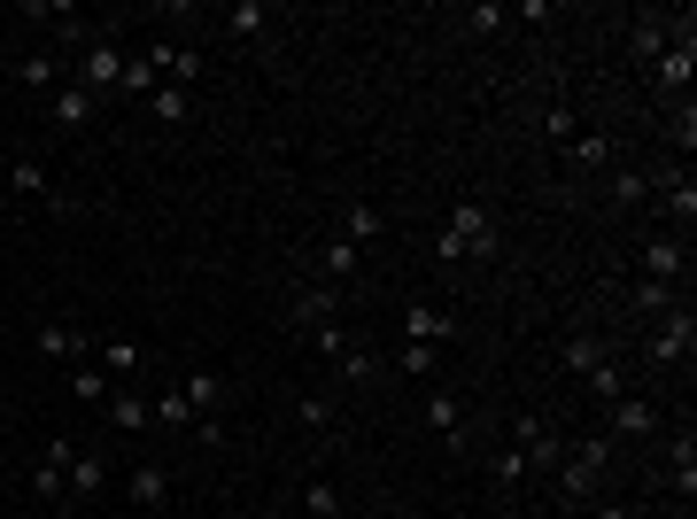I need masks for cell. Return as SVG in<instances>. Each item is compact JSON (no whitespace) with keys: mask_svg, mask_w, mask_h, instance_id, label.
<instances>
[{"mask_svg":"<svg viewBox=\"0 0 697 519\" xmlns=\"http://www.w3.org/2000/svg\"><path fill=\"white\" fill-rule=\"evenodd\" d=\"M348 272H356V248H348L342 233H334V241H326V248H318V280H326V287H342Z\"/></svg>","mask_w":697,"mask_h":519,"instance_id":"25","label":"cell"},{"mask_svg":"<svg viewBox=\"0 0 697 519\" xmlns=\"http://www.w3.org/2000/svg\"><path fill=\"white\" fill-rule=\"evenodd\" d=\"M70 86H86L94 101H101V94H117V86H125V47L94 31V39L78 47V78H70Z\"/></svg>","mask_w":697,"mask_h":519,"instance_id":"3","label":"cell"},{"mask_svg":"<svg viewBox=\"0 0 697 519\" xmlns=\"http://www.w3.org/2000/svg\"><path fill=\"white\" fill-rule=\"evenodd\" d=\"M178 395L194 403V419H217V403H225V372H209V364H194V372L178 380Z\"/></svg>","mask_w":697,"mask_h":519,"instance_id":"13","label":"cell"},{"mask_svg":"<svg viewBox=\"0 0 697 519\" xmlns=\"http://www.w3.org/2000/svg\"><path fill=\"white\" fill-rule=\"evenodd\" d=\"M225 31L233 39H256V31H272V8L264 0H240V8H225Z\"/></svg>","mask_w":697,"mask_h":519,"instance_id":"26","label":"cell"},{"mask_svg":"<svg viewBox=\"0 0 697 519\" xmlns=\"http://www.w3.org/2000/svg\"><path fill=\"white\" fill-rule=\"evenodd\" d=\"M497 23H504V8H489V0H481V8H465V31H497Z\"/></svg>","mask_w":697,"mask_h":519,"instance_id":"44","label":"cell"},{"mask_svg":"<svg viewBox=\"0 0 697 519\" xmlns=\"http://www.w3.org/2000/svg\"><path fill=\"white\" fill-rule=\"evenodd\" d=\"M295 319H303L311 334H318V326H342V295H334L326 280H303V287H295Z\"/></svg>","mask_w":697,"mask_h":519,"instance_id":"10","label":"cell"},{"mask_svg":"<svg viewBox=\"0 0 697 519\" xmlns=\"http://www.w3.org/2000/svg\"><path fill=\"white\" fill-rule=\"evenodd\" d=\"M659 194H667V217L690 233V225H697V178L690 172H667V178H659Z\"/></svg>","mask_w":697,"mask_h":519,"instance_id":"19","label":"cell"},{"mask_svg":"<svg viewBox=\"0 0 697 519\" xmlns=\"http://www.w3.org/2000/svg\"><path fill=\"white\" fill-rule=\"evenodd\" d=\"M295 419H303L311 434H318V427H334V395H318V388H311V395L295 403Z\"/></svg>","mask_w":697,"mask_h":519,"instance_id":"39","label":"cell"},{"mask_svg":"<svg viewBox=\"0 0 697 519\" xmlns=\"http://www.w3.org/2000/svg\"><path fill=\"white\" fill-rule=\"evenodd\" d=\"M8 194H16V202H39V209H78L70 194H55V178L39 172L31 156H16V164H8Z\"/></svg>","mask_w":697,"mask_h":519,"instance_id":"7","label":"cell"},{"mask_svg":"<svg viewBox=\"0 0 697 519\" xmlns=\"http://www.w3.org/2000/svg\"><path fill=\"white\" fill-rule=\"evenodd\" d=\"M109 489V458H94V450H70V481H62V497L70 505H94Z\"/></svg>","mask_w":697,"mask_h":519,"instance_id":"11","label":"cell"},{"mask_svg":"<svg viewBox=\"0 0 697 519\" xmlns=\"http://www.w3.org/2000/svg\"><path fill=\"white\" fill-rule=\"evenodd\" d=\"M94 109H101V101H94L86 86H70V78H62V94H55V125H62V133H86V125H94Z\"/></svg>","mask_w":697,"mask_h":519,"instance_id":"18","label":"cell"},{"mask_svg":"<svg viewBox=\"0 0 697 519\" xmlns=\"http://www.w3.org/2000/svg\"><path fill=\"white\" fill-rule=\"evenodd\" d=\"M125 497H132V512H164V505H171V466H164V458H140V466H132V481H125Z\"/></svg>","mask_w":697,"mask_h":519,"instance_id":"6","label":"cell"},{"mask_svg":"<svg viewBox=\"0 0 697 519\" xmlns=\"http://www.w3.org/2000/svg\"><path fill=\"white\" fill-rule=\"evenodd\" d=\"M675 489H683V497L697 489V434L690 427H683V442H675Z\"/></svg>","mask_w":697,"mask_h":519,"instance_id":"37","label":"cell"},{"mask_svg":"<svg viewBox=\"0 0 697 519\" xmlns=\"http://www.w3.org/2000/svg\"><path fill=\"white\" fill-rule=\"evenodd\" d=\"M70 450H78V442H47V450H39V466H31V497H62V481H70Z\"/></svg>","mask_w":697,"mask_h":519,"instance_id":"14","label":"cell"},{"mask_svg":"<svg viewBox=\"0 0 697 519\" xmlns=\"http://www.w3.org/2000/svg\"><path fill=\"white\" fill-rule=\"evenodd\" d=\"M605 411H612L605 442H651V434H659V403H651V395H612Z\"/></svg>","mask_w":697,"mask_h":519,"instance_id":"4","label":"cell"},{"mask_svg":"<svg viewBox=\"0 0 697 519\" xmlns=\"http://www.w3.org/2000/svg\"><path fill=\"white\" fill-rule=\"evenodd\" d=\"M156 86H164L156 62H148V55H125V86H117V94H156Z\"/></svg>","mask_w":697,"mask_h":519,"instance_id":"36","label":"cell"},{"mask_svg":"<svg viewBox=\"0 0 697 519\" xmlns=\"http://www.w3.org/2000/svg\"><path fill=\"white\" fill-rule=\"evenodd\" d=\"M442 334H450V311H442V303H411V311H403V342L442 349Z\"/></svg>","mask_w":697,"mask_h":519,"instance_id":"16","label":"cell"},{"mask_svg":"<svg viewBox=\"0 0 697 519\" xmlns=\"http://www.w3.org/2000/svg\"><path fill=\"white\" fill-rule=\"evenodd\" d=\"M186 419H194V403H186V395H156V427H186Z\"/></svg>","mask_w":697,"mask_h":519,"instance_id":"40","label":"cell"},{"mask_svg":"<svg viewBox=\"0 0 697 519\" xmlns=\"http://www.w3.org/2000/svg\"><path fill=\"white\" fill-rule=\"evenodd\" d=\"M264 519H287V512H264Z\"/></svg>","mask_w":697,"mask_h":519,"instance_id":"46","label":"cell"},{"mask_svg":"<svg viewBox=\"0 0 697 519\" xmlns=\"http://www.w3.org/2000/svg\"><path fill=\"white\" fill-rule=\"evenodd\" d=\"M342 241H348V248L380 241V209H372V202H348V209H342Z\"/></svg>","mask_w":697,"mask_h":519,"instance_id":"24","label":"cell"},{"mask_svg":"<svg viewBox=\"0 0 697 519\" xmlns=\"http://www.w3.org/2000/svg\"><path fill=\"white\" fill-rule=\"evenodd\" d=\"M636 264H644V280H667V287H675V280L690 272V248H683V233H651Z\"/></svg>","mask_w":697,"mask_h":519,"instance_id":"9","label":"cell"},{"mask_svg":"<svg viewBox=\"0 0 697 519\" xmlns=\"http://www.w3.org/2000/svg\"><path fill=\"white\" fill-rule=\"evenodd\" d=\"M542 133H550V140H558V148H566V140H573V133H581V117H573V109H566V101H558V109H550V117H542Z\"/></svg>","mask_w":697,"mask_h":519,"instance_id":"41","label":"cell"},{"mask_svg":"<svg viewBox=\"0 0 697 519\" xmlns=\"http://www.w3.org/2000/svg\"><path fill=\"white\" fill-rule=\"evenodd\" d=\"M690 349H697V311L675 303V311L659 319V334H651V364H690Z\"/></svg>","mask_w":697,"mask_h":519,"instance_id":"5","label":"cell"},{"mask_svg":"<svg viewBox=\"0 0 697 519\" xmlns=\"http://www.w3.org/2000/svg\"><path fill=\"white\" fill-rule=\"evenodd\" d=\"M70 395H78V403H109V372H101V364H78V372H70Z\"/></svg>","mask_w":697,"mask_h":519,"instance_id":"31","label":"cell"},{"mask_svg":"<svg viewBox=\"0 0 697 519\" xmlns=\"http://www.w3.org/2000/svg\"><path fill=\"white\" fill-rule=\"evenodd\" d=\"M636 55H644V62L667 55V16H636Z\"/></svg>","mask_w":697,"mask_h":519,"instance_id":"29","label":"cell"},{"mask_svg":"<svg viewBox=\"0 0 697 519\" xmlns=\"http://www.w3.org/2000/svg\"><path fill=\"white\" fill-rule=\"evenodd\" d=\"M527 473H534V466H527L520 450H497V458H489V481H497V489H520Z\"/></svg>","mask_w":697,"mask_h":519,"instance_id":"32","label":"cell"},{"mask_svg":"<svg viewBox=\"0 0 697 519\" xmlns=\"http://www.w3.org/2000/svg\"><path fill=\"white\" fill-rule=\"evenodd\" d=\"M589 395H605V403H612V395H628V388H620V364H612V356H605V364L589 372Z\"/></svg>","mask_w":697,"mask_h":519,"instance_id":"42","label":"cell"},{"mask_svg":"<svg viewBox=\"0 0 697 519\" xmlns=\"http://www.w3.org/2000/svg\"><path fill=\"white\" fill-rule=\"evenodd\" d=\"M101 411H109V427H117V434H148V427H156V403H148V395H117V388H109V403H101Z\"/></svg>","mask_w":697,"mask_h":519,"instance_id":"15","label":"cell"},{"mask_svg":"<svg viewBox=\"0 0 697 519\" xmlns=\"http://www.w3.org/2000/svg\"><path fill=\"white\" fill-rule=\"evenodd\" d=\"M597 519H628V512H620V505H605V512H597Z\"/></svg>","mask_w":697,"mask_h":519,"instance_id":"45","label":"cell"},{"mask_svg":"<svg viewBox=\"0 0 697 519\" xmlns=\"http://www.w3.org/2000/svg\"><path fill=\"white\" fill-rule=\"evenodd\" d=\"M148 62H156V78H164V86H194V78H202V55H194V47H171V39H156V47H148Z\"/></svg>","mask_w":697,"mask_h":519,"instance_id":"12","label":"cell"},{"mask_svg":"<svg viewBox=\"0 0 697 519\" xmlns=\"http://www.w3.org/2000/svg\"><path fill=\"white\" fill-rule=\"evenodd\" d=\"M636 311H644V319H667V311H675V287H667V280H636Z\"/></svg>","mask_w":697,"mask_h":519,"instance_id":"30","label":"cell"},{"mask_svg":"<svg viewBox=\"0 0 697 519\" xmlns=\"http://www.w3.org/2000/svg\"><path fill=\"white\" fill-rule=\"evenodd\" d=\"M55 70H62V55H23L16 62V86H55Z\"/></svg>","mask_w":697,"mask_h":519,"instance_id":"35","label":"cell"},{"mask_svg":"<svg viewBox=\"0 0 697 519\" xmlns=\"http://www.w3.org/2000/svg\"><path fill=\"white\" fill-rule=\"evenodd\" d=\"M426 427L458 450V442H465V403H458V395H426Z\"/></svg>","mask_w":697,"mask_h":519,"instance_id":"20","label":"cell"},{"mask_svg":"<svg viewBox=\"0 0 697 519\" xmlns=\"http://www.w3.org/2000/svg\"><path fill=\"white\" fill-rule=\"evenodd\" d=\"M148 109H156V125H186L194 94H186V86H156V94H148Z\"/></svg>","mask_w":697,"mask_h":519,"instance_id":"27","label":"cell"},{"mask_svg":"<svg viewBox=\"0 0 697 519\" xmlns=\"http://www.w3.org/2000/svg\"><path fill=\"white\" fill-rule=\"evenodd\" d=\"M303 512L311 519H342V489H334V481H311V489H303Z\"/></svg>","mask_w":697,"mask_h":519,"instance_id":"33","label":"cell"},{"mask_svg":"<svg viewBox=\"0 0 697 519\" xmlns=\"http://www.w3.org/2000/svg\"><path fill=\"white\" fill-rule=\"evenodd\" d=\"M334 372H342V388H364V380H372V349H356V342H348L342 356H334Z\"/></svg>","mask_w":697,"mask_h":519,"instance_id":"34","label":"cell"},{"mask_svg":"<svg viewBox=\"0 0 697 519\" xmlns=\"http://www.w3.org/2000/svg\"><path fill=\"white\" fill-rule=\"evenodd\" d=\"M566 164H581V172H597V164H612V140H605V133H589V125H581V133H573V140H566Z\"/></svg>","mask_w":697,"mask_h":519,"instance_id":"23","label":"cell"},{"mask_svg":"<svg viewBox=\"0 0 697 519\" xmlns=\"http://www.w3.org/2000/svg\"><path fill=\"white\" fill-rule=\"evenodd\" d=\"M605 466H612V442H605V434L573 442V450L558 458V497H566V505H581V497H589V489L605 481Z\"/></svg>","mask_w":697,"mask_h":519,"instance_id":"2","label":"cell"},{"mask_svg":"<svg viewBox=\"0 0 697 519\" xmlns=\"http://www.w3.org/2000/svg\"><path fill=\"white\" fill-rule=\"evenodd\" d=\"M395 364H403L411 380H426V372H434V349H426V342H403V356H395Z\"/></svg>","mask_w":697,"mask_h":519,"instance_id":"43","label":"cell"},{"mask_svg":"<svg viewBox=\"0 0 697 519\" xmlns=\"http://www.w3.org/2000/svg\"><path fill=\"white\" fill-rule=\"evenodd\" d=\"M651 78H659V94H683L697 78V47H675V39H667V55L651 62Z\"/></svg>","mask_w":697,"mask_h":519,"instance_id":"17","label":"cell"},{"mask_svg":"<svg viewBox=\"0 0 697 519\" xmlns=\"http://www.w3.org/2000/svg\"><path fill=\"white\" fill-rule=\"evenodd\" d=\"M512 450H520L527 466H558V458H566V442L550 434V419H542V411H520V427H512Z\"/></svg>","mask_w":697,"mask_h":519,"instance_id":"8","label":"cell"},{"mask_svg":"<svg viewBox=\"0 0 697 519\" xmlns=\"http://www.w3.org/2000/svg\"><path fill=\"white\" fill-rule=\"evenodd\" d=\"M434 256L442 264H465V256H497V225H489V202H458L450 225L434 233Z\"/></svg>","mask_w":697,"mask_h":519,"instance_id":"1","label":"cell"},{"mask_svg":"<svg viewBox=\"0 0 697 519\" xmlns=\"http://www.w3.org/2000/svg\"><path fill=\"white\" fill-rule=\"evenodd\" d=\"M558 364H566V372H573V380H589V372H597V364H605V342H597V334H573V342L558 349Z\"/></svg>","mask_w":697,"mask_h":519,"instance_id":"22","label":"cell"},{"mask_svg":"<svg viewBox=\"0 0 697 519\" xmlns=\"http://www.w3.org/2000/svg\"><path fill=\"white\" fill-rule=\"evenodd\" d=\"M101 372H109V380H132V372H140V342H125V334L101 342Z\"/></svg>","mask_w":697,"mask_h":519,"instance_id":"28","label":"cell"},{"mask_svg":"<svg viewBox=\"0 0 697 519\" xmlns=\"http://www.w3.org/2000/svg\"><path fill=\"white\" fill-rule=\"evenodd\" d=\"M31 349H39V356H55V364H70V356H86V334L55 319V326H39V334H31Z\"/></svg>","mask_w":697,"mask_h":519,"instance_id":"21","label":"cell"},{"mask_svg":"<svg viewBox=\"0 0 697 519\" xmlns=\"http://www.w3.org/2000/svg\"><path fill=\"white\" fill-rule=\"evenodd\" d=\"M612 202H620V209L651 202V178H644V172H612Z\"/></svg>","mask_w":697,"mask_h":519,"instance_id":"38","label":"cell"}]
</instances>
